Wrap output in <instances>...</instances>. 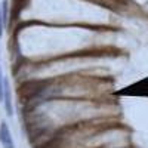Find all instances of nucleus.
<instances>
[{
  "label": "nucleus",
  "mask_w": 148,
  "mask_h": 148,
  "mask_svg": "<svg viewBox=\"0 0 148 148\" xmlns=\"http://www.w3.org/2000/svg\"><path fill=\"white\" fill-rule=\"evenodd\" d=\"M0 144L3 145V148H15L10 129L6 121H2V125H0Z\"/></svg>",
  "instance_id": "obj_1"
},
{
  "label": "nucleus",
  "mask_w": 148,
  "mask_h": 148,
  "mask_svg": "<svg viewBox=\"0 0 148 148\" xmlns=\"http://www.w3.org/2000/svg\"><path fill=\"white\" fill-rule=\"evenodd\" d=\"M3 30H5V24H3V18H2V5H0V37L3 36Z\"/></svg>",
  "instance_id": "obj_5"
},
{
  "label": "nucleus",
  "mask_w": 148,
  "mask_h": 148,
  "mask_svg": "<svg viewBox=\"0 0 148 148\" xmlns=\"http://www.w3.org/2000/svg\"><path fill=\"white\" fill-rule=\"evenodd\" d=\"M3 95H5V76H3L2 67H0V102L3 101Z\"/></svg>",
  "instance_id": "obj_3"
},
{
  "label": "nucleus",
  "mask_w": 148,
  "mask_h": 148,
  "mask_svg": "<svg viewBox=\"0 0 148 148\" xmlns=\"http://www.w3.org/2000/svg\"><path fill=\"white\" fill-rule=\"evenodd\" d=\"M3 102H5V110L6 114L10 117L14 116V105H12V95H10V84L9 80L5 77V95H3Z\"/></svg>",
  "instance_id": "obj_2"
},
{
  "label": "nucleus",
  "mask_w": 148,
  "mask_h": 148,
  "mask_svg": "<svg viewBox=\"0 0 148 148\" xmlns=\"http://www.w3.org/2000/svg\"><path fill=\"white\" fill-rule=\"evenodd\" d=\"M2 18H3V24L6 25V22H8V2L6 0L2 3Z\"/></svg>",
  "instance_id": "obj_4"
}]
</instances>
